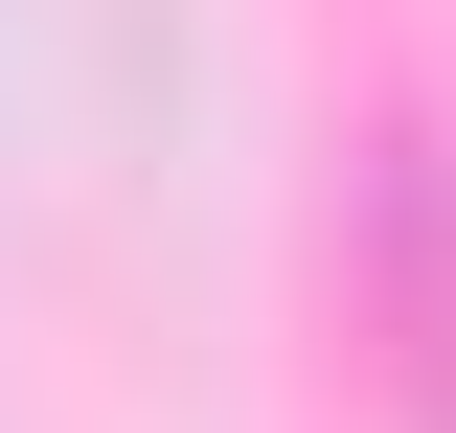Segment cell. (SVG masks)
I'll return each mask as SVG.
<instances>
[{
	"mask_svg": "<svg viewBox=\"0 0 456 433\" xmlns=\"http://www.w3.org/2000/svg\"><path fill=\"white\" fill-rule=\"evenodd\" d=\"M365 320H388L411 433H456V137L434 114H388V160H365Z\"/></svg>",
	"mask_w": 456,
	"mask_h": 433,
	"instance_id": "obj_1",
	"label": "cell"
}]
</instances>
